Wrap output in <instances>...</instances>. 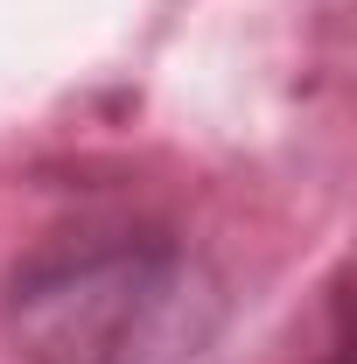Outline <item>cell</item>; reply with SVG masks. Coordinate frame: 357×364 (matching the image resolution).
I'll return each instance as SVG.
<instances>
[{
  "label": "cell",
  "mask_w": 357,
  "mask_h": 364,
  "mask_svg": "<svg viewBox=\"0 0 357 364\" xmlns=\"http://www.w3.org/2000/svg\"><path fill=\"white\" fill-rule=\"evenodd\" d=\"M0 322L28 364H196L224 280L161 225L63 231L7 273Z\"/></svg>",
  "instance_id": "cell-1"
},
{
  "label": "cell",
  "mask_w": 357,
  "mask_h": 364,
  "mask_svg": "<svg viewBox=\"0 0 357 364\" xmlns=\"http://www.w3.org/2000/svg\"><path fill=\"white\" fill-rule=\"evenodd\" d=\"M322 364H351L343 358V280H336V301H329V350H322Z\"/></svg>",
  "instance_id": "cell-2"
}]
</instances>
